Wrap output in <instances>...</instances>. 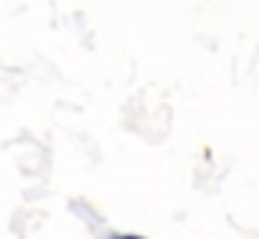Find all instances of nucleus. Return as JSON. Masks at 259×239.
<instances>
[]
</instances>
